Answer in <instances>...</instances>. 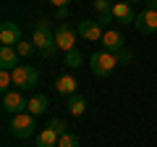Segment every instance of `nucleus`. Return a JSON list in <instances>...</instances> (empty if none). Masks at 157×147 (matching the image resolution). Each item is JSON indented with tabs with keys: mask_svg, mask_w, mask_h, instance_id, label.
Wrapping results in <instances>:
<instances>
[{
	"mask_svg": "<svg viewBox=\"0 0 157 147\" xmlns=\"http://www.w3.org/2000/svg\"><path fill=\"white\" fill-rule=\"evenodd\" d=\"M32 42L34 47L39 50L42 58H52L58 53V45H55V26H52L50 18H37L34 21V34H32Z\"/></svg>",
	"mask_w": 157,
	"mask_h": 147,
	"instance_id": "nucleus-1",
	"label": "nucleus"
},
{
	"mask_svg": "<svg viewBox=\"0 0 157 147\" xmlns=\"http://www.w3.org/2000/svg\"><path fill=\"white\" fill-rule=\"evenodd\" d=\"M115 66H118V58H115V53H110V50H97V53H92V58H89V68H92L94 76H110V74L115 71Z\"/></svg>",
	"mask_w": 157,
	"mask_h": 147,
	"instance_id": "nucleus-2",
	"label": "nucleus"
},
{
	"mask_svg": "<svg viewBox=\"0 0 157 147\" xmlns=\"http://www.w3.org/2000/svg\"><path fill=\"white\" fill-rule=\"evenodd\" d=\"M34 129H37V116H32L29 110L26 113H16L11 118V134L16 139H29L34 134Z\"/></svg>",
	"mask_w": 157,
	"mask_h": 147,
	"instance_id": "nucleus-3",
	"label": "nucleus"
},
{
	"mask_svg": "<svg viewBox=\"0 0 157 147\" xmlns=\"http://www.w3.org/2000/svg\"><path fill=\"white\" fill-rule=\"evenodd\" d=\"M11 74H13L16 89H32V87H37V81H39V71L32 66V63H18Z\"/></svg>",
	"mask_w": 157,
	"mask_h": 147,
	"instance_id": "nucleus-4",
	"label": "nucleus"
},
{
	"mask_svg": "<svg viewBox=\"0 0 157 147\" xmlns=\"http://www.w3.org/2000/svg\"><path fill=\"white\" fill-rule=\"evenodd\" d=\"M26 108H29V100L21 95V89H13V92H6L3 95V110L11 116L16 113H26Z\"/></svg>",
	"mask_w": 157,
	"mask_h": 147,
	"instance_id": "nucleus-5",
	"label": "nucleus"
},
{
	"mask_svg": "<svg viewBox=\"0 0 157 147\" xmlns=\"http://www.w3.org/2000/svg\"><path fill=\"white\" fill-rule=\"evenodd\" d=\"M55 45L58 50H76V29L71 26V24H60V26L55 29Z\"/></svg>",
	"mask_w": 157,
	"mask_h": 147,
	"instance_id": "nucleus-6",
	"label": "nucleus"
},
{
	"mask_svg": "<svg viewBox=\"0 0 157 147\" xmlns=\"http://www.w3.org/2000/svg\"><path fill=\"white\" fill-rule=\"evenodd\" d=\"M134 26L139 29L141 34H155V32H157V11H152V8L139 11V13H136Z\"/></svg>",
	"mask_w": 157,
	"mask_h": 147,
	"instance_id": "nucleus-7",
	"label": "nucleus"
},
{
	"mask_svg": "<svg viewBox=\"0 0 157 147\" xmlns=\"http://www.w3.org/2000/svg\"><path fill=\"white\" fill-rule=\"evenodd\" d=\"M0 42L8 47H16L18 42H21V26L13 21H3L0 24Z\"/></svg>",
	"mask_w": 157,
	"mask_h": 147,
	"instance_id": "nucleus-8",
	"label": "nucleus"
},
{
	"mask_svg": "<svg viewBox=\"0 0 157 147\" xmlns=\"http://www.w3.org/2000/svg\"><path fill=\"white\" fill-rule=\"evenodd\" d=\"M78 34L84 37V40L89 42H102V37H105V29H102L100 21H78Z\"/></svg>",
	"mask_w": 157,
	"mask_h": 147,
	"instance_id": "nucleus-9",
	"label": "nucleus"
},
{
	"mask_svg": "<svg viewBox=\"0 0 157 147\" xmlns=\"http://www.w3.org/2000/svg\"><path fill=\"white\" fill-rule=\"evenodd\" d=\"M102 50L121 53V50H123V34L115 32V29H105V37H102Z\"/></svg>",
	"mask_w": 157,
	"mask_h": 147,
	"instance_id": "nucleus-10",
	"label": "nucleus"
},
{
	"mask_svg": "<svg viewBox=\"0 0 157 147\" xmlns=\"http://www.w3.org/2000/svg\"><path fill=\"white\" fill-rule=\"evenodd\" d=\"M18 50L16 47H8V45H3L0 47V68L3 71H13L16 68V63H18Z\"/></svg>",
	"mask_w": 157,
	"mask_h": 147,
	"instance_id": "nucleus-11",
	"label": "nucleus"
},
{
	"mask_svg": "<svg viewBox=\"0 0 157 147\" xmlns=\"http://www.w3.org/2000/svg\"><path fill=\"white\" fill-rule=\"evenodd\" d=\"M113 18L121 21V24H134L136 21L134 6H128V3H115V6H113Z\"/></svg>",
	"mask_w": 157,
	"mask_h": 147,
	"instance_id": "nucleus-12",
	"label": "nucleus"
},
{
	"mask_svg": "<svg viewBox=\"0 0 157 147\" xmlns=\"http://www.w3.org/2000/svg\"><path fill=\"white\" fill-rule=\"evenodd\" d=\"M55 89H58V95H76V89H78L76 76H71V74L58 76V79H55Z\"/></svg>",
	"mask_w": 157,
	"mask_h": 147,
	"instance_id": "nucleus-13",
	"label": "nucleus"
},
{
	"mask_svg": "<svg viewBox=\"0 0 157 147\" xmlns=\"http://www.w3.org/2000/svg\"><path fill=\"white\" fill-rule=\"evenodd\" d=\"M94 11L100 13V24L102 26H107V24L115 21V18H113V3L110 0H94Z\"/></svg>",
	"mask_w": 157,
	"mask_h": 147,
	"instance_id": "nucleus-14",
	"label": "nucleus"
},
{
	"mask_svg": "<svg viewBox=\"0 0 157 147\" xmlns=\"http://www.w3.org/2000/svg\"><path fill=\"white\" fill-rule=\"evenodd\" d=\"M58 142H60V134L52 131L50 126H45V129L37 134V147H58Z\"/></svg>",
	"mask_w": 157,
	"mask_h": 147,
	"instance_id": "nucleus-15",
	"label": "nucleus"
},
{
	"mask_svg": "<svg viewBox=\"0 0 157 147\" xmlns=\"http://www.w3.org/2000/svg\"><path fill=\"white\" fill-rule=\"evenodd\" d=\"M47 108H50V102H47V97L45 95H34L32 100H29V113L32 116H42V113H47Z\"/></svg>",
	"mask_w": 157,
	"mask_h": 147,
	"instance_id": "nucleus-16",
	"label": "nucleus"
},
{
	"mask_svg": "<svg viewBox=\"0 0 157 147\" xmlns=\"http://www.w3.org/2000/svg\"><path fill=\"white\" fill-rule=\"evenodd\" d=\"M68 110H71L73 116H81L86 110V100L81 95H71V97H68Z\"/></svg>",
	"mask_w": 157,
	"mask_h": 147,
	"instance_id": "nucleus-17",
	"label": "nucleus"
},
{
	"mask_svg": "<svg viewBox=\"0 0 157 147\" xmlns=\"http://www.w3.org/2000/svg\"><path fill=\"white\" fill-rule=\"evenodd\" d=\"M63 63H66L68 68H78L84 63V55H81V50H68L66 58H63Z\"/></svg>",
	"mask_w": 157,
	"mask_h": 147,
	"instance_id": "nucleus-18",
	"label": "nucleus"
},
{
	"mask_svg": "<svg viewBox=\"0 0 157 147\" xmlns=\"http://www.w3.org/2000/svg\"><path fill=\"white\" fill-rule=\"evenodd\" d=\"M16 50H18V55H21V58H32L37 47H34V42H24V40H21V42L16 45Z\"/></svg>",
	"mask_w": 157,
	"mask_h": 147,
	"instance_id": "nucleus-19",
	"label": "nucleus"
},
{
	"mask_svg": "<svg viewBox=\"0 0 157 147\" xmlns=\"http://www.w3.org/2000/svg\"><path fill=\"white\" fill-rule=\"evenodd\" d=\"M58 147H78V137L73 134V131H66V134L60 137V142H58Z\"/></svg>",
	"mask_w": 157,
	"mask_h": 147,
	"instance_id": "nucleus-20",
	"label": "nucleus"
},
{
	"mask_svg": "<svg viewBox=\"0 0 157 147\" xmlns=\"http://www.w3.org/2000/svg\"><path fill=\"white\" fill-rule=\"evenodd\" d=\"M11 84H13V74L11 71H0V89H3V95L11 92V89H8Z\"/></svg>",
	"mask_w": 157,
	"mask_h": 147,
	"instance_id": "nucleus-21",
	"label": "nucleus"
},
{
	"mask_svg": "<svg viewBox=\"0 0 157 147\" xmlns=\"http://www.w3.org/2000/svg\"><path fill=\"white\" fill-rule=\"evenodd\" d=\"M47 126H50V129L52 131H58V134H66V131H68V126H66V121H60V118H50V124H47Z\"/></svg>",
	"mask_w": 157,
	"mask_h": 147,
	"instance_id": "nucleus-22",
	"label": "nucleus"
},
{
	"mask_svg": "<svg viewBox=\"0 0 157 147\" xmlns=\"http://www.w3.org/2000/svg\"><path fill=\"white\" fill-rule=\"evenodd\" d=\"M115 58H118V63H121V66L131 63V53H128V50H121V53H115Z\"/></svg>",
	"mask_w": 157,
	"mask_h": 147,
	"instance_id": "nucleus-23",
	"label": "nucleus"
},
{
	"mask_svg": "<svg viewBox=\"0 0 157 147\" xmlns=\"http://www.w3.org/2000/svg\"><path fill=\"white\" fill-rule=\"evenodd\" d=\"M52 6L55 8H68V3H71V0H50Z\"/></svg>",
	"mask_w": 157,
	"mask_h": 147,
	"instance_id": "nucleus-24",
	"label": "nucleus"
},
{
	"mask_svg": "<svg viewBox=\"0 0 157 147\" xmlns=\"http://www.w3.org/2000/svg\"><path fill=\"white\" fill-rule=\"evenodd\" d=\"M68 16V8H58V18H60V21H63V18H66Z\"/></svg>",
	"mask_w": 157,
	"mask_h": 147,
	"instance_id": "nucleus-25",
	"label": "nucleus"
},
{
	"mask_svg": "<svg viewBox=\"0 0 157 147\" xmlns=\"http://www.w3.org/2000/svg\"><path fill=\"white\" fill-rule=\"evenodd\" d=\"M147 8H152V11H157V0H147Z\"/></svg>",
	"mask_w": 157,
	"mask_h": 147,
	"instance_id": "nucleus-26",
	"label": "nucleus"
},
{
	"mask_svg": "<svg viewBox=\"0 0 157 147\" xmlns=\"http://www.w3.org/2000/svg\"><path fill=\"white\" fill-rule=\"evenodd\" d=\"M123 3H128V6H134V3H141V0H123Z\"/></svg>",
	"mask_w": 157,
	"mask_h": 147,
	"instance_id": "nucleus-27",
	"label": "nucleus"
}]
</instances>
